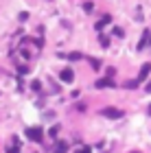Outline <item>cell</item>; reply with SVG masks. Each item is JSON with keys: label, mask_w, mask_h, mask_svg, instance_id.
I'll list each match as a JSON object with an SVG mask.
<instances>
[{"label": "cell", "mask_w": 151, "mask_h": 153, "mask_svg": "<svg viewBox=\"0 0 151 153\" xmlns=\"http://www.w3.org/2000/svg\"><path fill=\"white\" fill-rule=\"evenodd\" d=\"M149 72H151V64H145V66L140 68V74H138V79H136L134 83H129V88H136V85H140V83H142V81H145L147 76H149Z\"/></svg>", "instance_id": "obj_1"}, {"label": "cell", "mask_w": 151, "mask_h": 153, "mask_svg": "<svg viewBox=\"0 0 151 153\" xmlns=\"http://www.w3.org/2000/svg\"><path fill=\"white\" fill-rule=\"evenodd\" d=\"M26 136H29L33 142H39V140H42V136H44V131L39 127H29V129H26Z\"/></svg>", "instance_id": "obj_2"}, {"label": "cell", "mask_w": 151, "mask_h": 153, "mask_svg": "<svg viewBox=\"0 0 151 153\" xmlns=\"http://www.w3.org/2000/svg\"><path fill=\"white\" fill-rule=\"evenodd\" d=\"M101 116H105V118H121L123 112H121V109H116V107H103L101 109Z\"/></svg>", "instance_id": "obj_3"}, {"label": "cell", "mask_w": 151, "mask_h": 153, "mask_svg": "<svg viewBox=\"0 0 151 153\" xmlns=\"http://www.w3.org/2000/svg\"><path fill=\"white\" fill-rule=\"evenodd\" d=\"M59 79L64 81V83H72V79H74V72L70 70V68H64V70L59 72Z\"/></svg>", "instance_id": "obj_4"}, {"label": "cell", "mask_w": 151, "mask_h": 153, "mask_svg": "<svg viewBox=\"0 0 151 153\" xmlns=\"http://www.w3.org/2000/svg\"><path fill=\"white\" fill-rule=\"evenodd\" d=\"M94 85H97V88L101 90V88H112L114 83H112V79H99L97 83H94Z\"/></svg>", "instance_id": "obj_5"}, {"label": "cell", "mask_w": 151, "mask_h": 153, "mask_svg": "<svg viewBox=\"0 0 151 153\" xmlns=\"http://www.w3.org/2000/svg\"><path fill=\"white\" fill-rule=\"evenodd\" d=\"M9 153H20V147H18V142H16V144H11V147H9Z\"/></svg>", "instance_id": "obj_6"}, {"label": "cell", "mask_w": 151, "mask_h": 153, "mask_svg": "<svg viewBox=\"0 0 151 153\" xmlns=\"http://www.w3.org/2000/svg\"><path fill=\"white\" fill-rule=\"evenodd\" d=\"M77 153H90V147H79Z\"/></svg>", "instance_id": "obj_7"}, {"label": "cell", "mask_w": 151, "mask_h": 153, "mask_svg": "<svg viewBox=\"0 0 151 153\" xmlns=\"http://www.w3.org/2000/svg\"><path fill=\"white\" fill-rule=\"evenodd\" d=\"M57 153H66V144H64V142H61L59 147H57Z\"/></svg>", "instance_id": "obj_8"}]
</instances>
